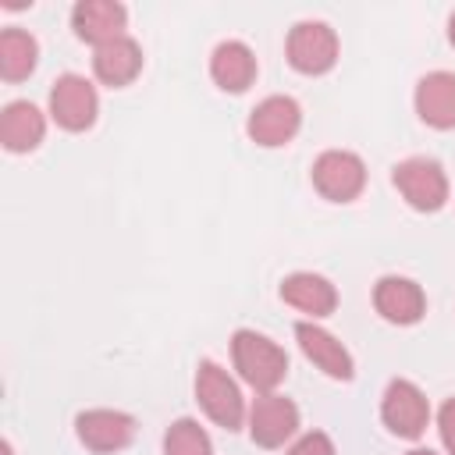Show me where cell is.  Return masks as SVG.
<instances>
[{
    "label": "cell",
    "mask_w": 455,
    "mask_h": 455,
    "mask_svg": "<svg viewBox=\"0 0 455 455\" xmlns=\"http://www.w3.org/2000/svg\"><path fill=\"white\" fill-rule=\"evenodd\" d=\"M231 359H235L238 377L256 395L274 391L288 377V352L277 341H270L267 334H256L249 327H242V331L231 334Z\"/></svg>",
    "instance_id": "cell-1"
},
{
    "label": "cell",
    "mask_w": 455,
    "mask_h": 455,
    "mask_svg": "<svg viewBox=\"0 0 455 455\" xmlns=\"http://www.w3.org/2000/svg\"><path fill=\"white\" fill-rule=\"evenodd\" d=\"M196 402L199 409L224 430H238L249 416L245 409V398L238 391V384L228 377L224 366H217L213 359H203L196 366Z\"/></svg>",
    "instance_id": "cell-2"
},
{
    "label": "cell",
    "mask_w": 455,
    "mask_h": 455,
    "mask_svg": "<svg viewBox=\"0 0 455 455\" xmlns=\"http://www.w3.org/2000/svg\"><path fill=\"white\" fill-rule=\"evenodd\" d=\"M391 181L402 192V199L419 213H434L448 203V174L430 156H409V160L395 164Z\"/></svg>",
    "instance_id": "cell-3"
},
{
    "label": "cell",
    "mask_w": 455,
    "mask_h": 455,
    "mask_svg": "<svg viewBox=\"0 0 455 455\" xmlns=\"http://www.w3.org/2000/svg\"><path fill=\"white\" fill-rule=\"evenodd\" d=\"M284 57L299 75H327L338 64V36L327 21H299L288 32Z\"/></svg>",
    "instance_id": "cell-4"
},
{
    "label": "cell",
    "mask_w": 455,
    "mask_h": 455,
    "mask_svg": "<svg viewBox=\"0 0 455 455\" xmlns=\"http://www.w3.org/2000/svg\"><path fill=\"white\" fill-rule=\"evenodd\" d=\"M313 188L331 203H352L366 188V164L348 149H327L313 160Z\"/></svg>",
    "instance_id": "cell-5"
},
{
    "label": "cell",
    "mask_w": 455,
    "mask_h": 455,
    "mask_svg": "<svg viewBox=\"0 0 455 455\" xmlns=\"http://www.w3.org/2000/svg\"><path fill=\"white\" fill-rule=\"evenodd\" d=\"M100 114V96L96 85L85 75H60L50 89V117L64 128V132H85L96 124Z\"/></svg>",
    "instance_id": "cell-6"
},
{
    "label": "cell",
    "mask_w": 455,
    "mask_h": 455,
    "mask_svg": "<svg viewBox=\"0 0 455 455\" xmlns=\"http://www.w3.org/2000/svg\"><path fill=\"white\" fill-rule=\"evenodd\" d=\"M380 419L384 427L395 434V437H405V441H416L423 437L427 423H430V402L427 395L412 384V380H391L384 387V398H380Z\"/></svg>",
    "instance_id": "cell-7"
},
{
    "label": "cell",
    "mask_w": 455,
    "mask_h": 455,
    "mask_svg": "<svg viewBox=\"0 0 455 455\" xmlns=\"http://www.w3.org/2000/svg\"><path fill=\"white\" fill-rule=\"evenodd\" d=\"M249 437L259 448H281L299 430V405L277 391H263L249 405Z\"/></svg>",
    "instance_id": "cell-8"
},
{
    "label": "cell",
    "mask_w": 455,
    "mask_h": 455,
    "mask_svg": "<svg viewBox=\"0 0 455 455\" xmlns=\"http://www.w3.org/2000/svg\"><path fill=\"white\" fill-rule=\"evenodd\" d=\"M299 124H302V107L291 96H267L252 107V114L245 121V132L256 146L277 149V146L295 139Z\"/></svg>",
    "instance_id": "cell-9"
},
{
    "label": "cell",
    "mask_w": 455,
    "mask_h": 455,
    "mask_svg": "<svg viewBox=\"0 0 455 455\" xmlns=\"http://www.w3.org/2000/svg\"><path fill=\"white\" fill-rule=\"evenodd\" d=\"M75 434L89 451L110 455V451H121L132 444L135 419L121 409H85L75 416Z\"/></svg>",
    "instance_id": "cell-10"
},
{
    "label": "cell",
    "mask_w": 455,
    "mask_h": 455,
    "mask_svg": "<svg viewBox=\"0 0 455 455\" xmlns=\"http://www.w3.org/2000/svg\"><path fill=\"white\" fill-rule=\"evenodd\" d=\"M373 309L387 320V323H398V327H409V323H419L423 313H427V295L423 288L412 281V277H398V274H387L373 284Z\"/></svg>",
    "instance_id": "cell-11"
},
{
    "label": "cell",
    "mask_w": 455,
    "mask_h": 455,
    "mask_svg": "<svg viewBox=\"0 0 455 455\" xmlns=\"http://www.w3.org/2000/svg\"><path fill=\"white\" fill-rule=\"evenodd\" d=\"M295 338H299V348L302 355L320 370L327 373L331 380H352L355 377V363L348 355V348L323 327H316L313 320H302L295 323Z\"/></svg>",
    "instance_id": "cell-12"
},
{
    "label": "cell",
    "mask_w": 455,
    "mask_h": 455,
    "mask_svg": "<svg viewBox=\"0 0 455 455\" xmlns=\"http://www.w3.org/2000/svg\"><path fill=\"white\" fill-rule=\"evenodd\" d=\"M124 21H128V11L117 4V0H78L71 7V28L82 43H92V46H103V43H114L124 36Z\"/></svg>",
    "instance_id": "cell-13"
},
{
    "label": "cell",
    "mask_w": 455,
    "mask_h": 455,
    "mask_svg": "<svg viewBox=\"0 0 455 455\" xmlns=\"http://www.w3.org/2000/svg\"><path fill=\"white\" fill-rule=\"evenodd\" d=\"M281 299H284L291 309H299V313H306V316H313V320L331 316V313L338 309V288H334L323 274H313V270H295V274H288V277L281 281Z\"/></svg>",
    "instance_id": "cell-14"
},
{
    "label": "cell",
    "mask_w": 455,
    "mask_h": 455,
    "mask_svg": "<svg viewBox=\"0 0 455 455\" xmlns=\"http://www.w3.org/2000/svg\"><path fill=\"white\" fill-rule=\"evenodd\" d=\"M416 114L423 124L448 132L455 128V75L451 71H430L416 82Z\"/></svg>",
    "instance_id": "cell-15"
},
{
    "label": "cell",
    "mask_w": 455,
    "mask_h": 455,
    "mask_svg": "<svg viewBox=\"0 0 455 455\" xmlns=\"http://www.w3.org/2000/svg\"><path fill=\"white\" fill-rule=\"evenodd\" d=\"M210 78L224 92H245L256 82V53L242 39H224L210 53Z\"/></svg>",
    "instance_id": "cell-16"
},
{
    "label": "cell",
    "mask_w": 455,
    "mask_h": 455,
    "mask_svg": "<svg viewBox=\"0 0 455 455\" xmlns=\"http://www.w3.org/2000/svg\"><path fill=\"white\" fill-rule=\"evenodd\" d=\"M46 135V117L36 103L14 100L0 114V142L7 153H32Z\"/></svg>",
    "instance_id": "cell-17"
},
{
    "label": "cell",
    "mask_w": 455,
    "mask_h": 455,
    "mask_svg": "<svg viewBox=\"0 0 455 455\" xmlns=\"http://www.w3.org/2000/svg\"><path fill=\"white\" fill-rule=\"evenodd\" d=\"M92 71H96V78L103 85L121 89V85L135 82V75L142 71V46L132 36H121L114 43H103L92 53Z\"/></svg>",
    "instance_id": "cell-18"
},
{
    "label": "cell",
    "mask_w": 455,
    "mask_h": 455,
    "mask_svg": "<svg viewBox=\"0 0 455 455\" xmlns=\"http://www.w3.org/2000/svg\"><path fill=\"white\" fill-rule=\"evenodd\" d=\"M36 64H39V43L21 28H4L0 32V75L7 82H21L36 71Z\"/></svg>",
    "instance_id": "cell-19"
},
{
    "label": "cell",
    "mask_w": 455,
    "mask_h": 455,
    "mask_svg": "<svg viewBox=\"0 0 455 455\" xmlns=\"http://www.w3.org/2000/svg\"><path fill=\"white\" fill-rule=\"evenodd\" d=\"M164 455H213V444H210V434L196 419L181 416L164 434Z\"/></svg>",
    "instance_id": "cell-20"
},
{
    "label": "cell",
    "mask_w": 455,
    "mask_h": 455,
    "mask_svg": "<svg viewBox=\"0 0 455 455\" xmlns=\"http://www.w3.org/2000/svg\"><path fill=\"white\" fill-rule=\"evenodd\" d=\"M284 455H338V451H334V441H331L323 430H309V434H302Z\"/></svg>",
    "instance_id": "cell-21"
},
{
    "label": "cell",
    "mask_w": 455,
    "mask_h": 455,
    "mask_svg": "<svg viewBox=\"0 0 455 455\" xmlns=\"http://www.w3.org/2000/svg\"><path fill=\"white\" fill-rule=\"evenodd\" d=\"M437 434H441V444L448 448V455H455V398H448L437 409Z\"/></svg>",
    "instance_id": "cell-22"
},
{
    "label": "cell",
    "mask_w": 455,
    "mask_h": 455,
    "mask_svg": "<svg viewBox=\"0 0 455 455\" xmlns=\"http://www.w3.org/2000/svg\"><path fill=\"white\" fill-rule=\"evenodd\" d=\"M448 43L455 46V11H451V18H448Z\"/></svg>",
    "instance_id": "cell-23"
},
{
    "label": "cell",
    "mask_w": 455,
    "mask_h": 455,
    "mask_svg": "<svg viewBox=\"0 0 455 455\" xmlns=\"http://www.w3.org/2000/svg\"><path fill=\"white\" fill-rule=\"evenodd\" d=\"M409 455H437V451H430V448H412Z\"/></svg>",
    "instance_id": "cell-24"
}]
</instances>
